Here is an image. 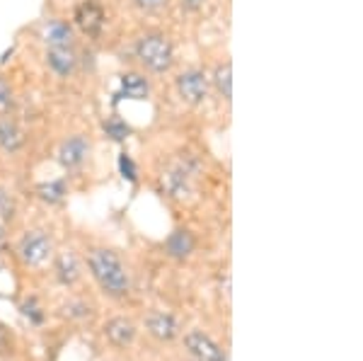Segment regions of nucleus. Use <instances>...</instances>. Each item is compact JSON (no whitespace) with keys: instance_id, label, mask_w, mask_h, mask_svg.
<instances>
[{"instance_id":"obj_1","label":"nucleus","mask_w":363,"mask_h":361,"mask_svg":"<svg viewBox=\"0 0 363 361\" xmlns=\"http://www.w3.org/2000/svg\"><path fill=\"white\" fill-rule=\"evenodd\" d=\"M90 272L95 277V282L99 284V289L104 294L121 299L131 291V277H128L124 262L119 260V255L112 252L107 248H95L90 250V257H87Z\"/></svg>"},{"instance_id":"obj_2","label":"nucleus","mask_w":363,"mask_h":361,"mask_svg":"<svg viewBox=\"0 0 363 361\" xmlns=\"http://www.w3.org/2000/svg\"><path fill=\"white\" fill-rule=\"evenodd\" d=\"M136 58L150 73H167L174 66V46L160 32H148L136 42Z\"/></svg>"},{"instance_id":"obj_3","label":"nucleus","mask_w":363,"mask_h":361,"mask_svg":"<svg viewBox=\"0 0 363 361\" xmlns=\"http://www.w3.org/2000/svg\"><path fill=\"white\" fill-rule=\"evenodd\" d=\"M194 177H196V162L194 160H179L169 170L162 172L160 182L167 196L172 199H186L194 191Z\"/></svg>"},{"instance_id":"obj_4","label":"nucleus","mask_w":363,"mask_h":361,"mask_svg":"<svg viewBox=\"0 0 363 361\" xmlns=\"http://www.w3.org/2000/svg\"><path fill=\"white\" fill-rule=\"evenodd\" d=\"M17 255L29 267H39L51 255V238L44 231H27L17 243Z\"/></svg>"},{"instance_id":"obj_5","label":"nucleus","mask_w":363,"mask_h":361,"mask_svg":"<svg viewBox=\"0 0 363 361\" xmlns=\"http://www.w3.org/2000/svg\"><path fill=\"white\" fill-rule=\"evenodd\" d=\"M174 85H177V92H179V97L184 102L201 104L208 97L211 80H208V75L201 71V68H189V71L177 75Z\"/></svg>"},{"instance_id":"obj_6","label":"nucleus","mask_w":363,"mask_h":361,"mask_svg":"<svg viewBox=\"0 0 363 361\" xmlns=\"http://www.w3.org/2000/svg\"><path fill=\"white\" fill-rule=\"evenodd\" d=\"M73 20H75V25H78V29L85 34V37L97 39L99 34H102L107 17H104L102 5L95 3V0H85V3H80L78 8H75Z\"/></svg>"},{"instance_id":"obj_7","label":"nucleus","mask_w":363,"mask_h":361,"mask_svg":"<svg viewBox=\"0 0 363 361\" xmlns=\"http://www.w3.org/2000/svg\"><path fill=\"white\" fill-rule=\"evenodd\" d=\"M184 347L196 361H225V352L220 349L218 342H213L208 335L191 330L184 335Z\"/></svg>"},{"instance_id":"obj_8","label":"nucleus","mask_w":363,"mask_h":361,"mask_svg":"<svg viewBox=\"0 0 363 361\" xmlns=\"http://www.w3.org/2000/svg\"><path fill=\"white\" fill-rule=\"evenodd\" d=\"M90 155V141L83 136V133H75V136H68L66 141L58 148V162H61L66 170H75L87 160Z\"/></svg>"},{"instance_id":"obj_9","label":"nucleus","mask_w":363,"mask_h":361,"mask_svg":"<svg viewBox=\"0 0 363 361\" xmlns=\"http://www.w3.org/2000/svg\"><path fill=\"white\" fill-rule=\"evenodd\" d=\"M46 66L58 78H68L78 68V54L73 46H63V49H46Z\"/></svg>"},{"instance_id":"obj_10","label":"nucleus","mask_w":363,"mask_h":361,"mask_svg":"<svg viewBox=\"0 0 363 361\" xmlns=\"http://www.w3.org/2000/svg\"><path fill=\"white\" fill-rule=\"evenodd\" d=\"M145 328H148V333L160 342H172L174 337L179 335L177 318L169 316V313H162V311L150 313V316L145 318Z\"/></svg>"},{"instance_id":"obj_11","label":"nucleus","mask_w":363,"mask_h":361,"mask_svg":"<svg viewBox=\"0 0 363 361\" xmlns=\"http://www.w3.org/2000/svg\"><path fill=\"white\" fill-rule=\"evenodd\" d=\"M150 95V83L145 75L140 73H124L121 75V87L116 92V102L119 100H148Z\"/></svg>"},{"instance_id":"obj_12","label":"nucleus","mask_w":363,"mask_h":361,"mask_svg":"<svg viewBox=\"0 0 363 361\" xmlns=\"http://www.w3.org/2000/svg\"><path fill=\"white\" fill-rule=\"evenodd\" d=\"M194 248H196V238H194V233L186 231V228L172 231L165 240V252L172 260H186L191 252H194Z\"/></svg>"},{"instance_id":"obj_13","label":"nucleus","mask_w":363,"mask_h":361,"mask_svg":"<svg viewBox=\"0 0 363 361\" xmlns=\"http://www.w3.org/2000/svg\"><path fill=\"white\" fill-rule=\"evenodd\" d=\"M136 325L131 323L128 318H112L107 325H104V335H107V340L112 342L114 347H128L133 345V340H136Z\"/></svg>"},{"instance_id":"obj_14","label":"nucleus","mask_w":363,"mask_h":361,"mask_svg":"<svg viewBox=\"0 0 363 361\" xmlns=\"http://www.w3.org/2000/svg\"><path fill=\"white\" fill-rule=\"evenodd\" d=\"M44 42L49 49H63V46H75L73 27L63 20H51L44 29Z\"/></svg>"},{"instance_id":"obj_15","label":"nucleus","mask_w":363,"mask_h":361,"mask_svg":"<svg viewBox=\"0 0 363 361\" xmlns=\"http://www.w3.org/2000/svg\"><path fill=\"white\" fill-rule=\"evenodd\" d=\"M22 145H25V133L17 126V121L10 116H0V148L5 153H17Z\"/></svg>"},{"instance_id":"obj_16","label":"nucleus","mask_w":363,"mask_h":361,"mask_svg":"<svg viewBox=\"0 0 363 361\" xmlns=\"http://www.w3.org/2000/svg\"><path fill=\"white\" fill-rule=\"evenodd\" d=\"M54 272H56V279L63 284V287H73V284L80 279L78 257H75L73 252H61L54 262Z\"/></svg>"},{"instance_id":"obj_17","label":"nucleus","mask_w":363,"mask_h":361,"mask_svg":"<svg viewBox=\"0 0 363 361\" xmlns=\"http://www.w3.org/2000/svg\"><path fill=\"white\" fill-rule=\"evenodd\" d=\"M213 87H216V92H218L220 97H223L225 102H230V97H233V66L230 63H220L218 68L213 71Z\"/></svg>"},{"instance_id":"obj_18","label":"nucleus","mask_w":363,"mask_h":361,"mask_svg":"<svg viewBox=\"0 0 363 361\" xmlns=\"http://www.w3.org/2000/svg\"><path fill=\"white\" fill-rule=\"evenodd\" d=\"M37 194H39V199L46 204H58V201H63V196L68 194V189H66V182H63V179H51V182L39 184Z\"/></svg>"},{"instance_id":"obj_19","label":"nucleus","mask_w":363,"mask_h":361,"mask_svg":"<svg viewBox=\"0 0 363 361\" xmlns=\"http://www.w3.org/2000/svg\"><path fill=\"white\" fill-rule=\"evenodd\" d=\"M102 129H104V133H107L112 141H126L128 136H131V126L126 124L121 116H107L104 119V124H102Z\"/></svg>"},{"instance_id":"obj_20","label":"nucleus","mask_w":363,"mask_h":361,"mask_svg":"<svg viewBox=\"0 0 363 361\" xmlns=\"http://www.w3.org/2000/svg\"><path fill=\"white\" fill-rule=\"evenodd\" d=\"M61 316L68 320H83L90 316V306L83 301H68L66 306H61Z\"/></svg>"},{"instance_id":"obj_21","label":"nucleus","mask_w":363,"mask_h":361,"mask_svg":"<svg viewBox=\"0 0 363 361\" xmlns=\"http://www.w3.org/2000/svg\"><path fill=\"white\" fill-rule=\"evenodd\" d=\"M119 172H121V177L128 179V182H136V179H138L136 162H133V158L128 153H121L119 155Z\"/></svg>"},{"instance_id":"obj_22","label":"nucleus","mask_w":363,"mask_h":361,"mask_svg":"<svg viewBox=\"0 0 363 361\" xmlns=\"http://www.w3.org/2000/svg\"><path fill=\"white\" fill-rule=\"evenodd\" d=\"M10 107H13V87L0 75V114L10 112Z\"/></svg>"},{"instance_id":"obj_23","label":"nucleus","mask_w":363,"mask_h":361,"mask_svg":"<svg viewBox=\"0 0 363 361\" xmlns=\"http://www.w3.org/2000/svg\"><path fill=\"white\" fill-rule=\"evenodd\" d=\"M0 218L13 221L15 218V201L5 189H0Z\"/></svg>"},{"instance_id":"obj_24","label":"nucleus","mask_w":363,"mask_h":361,"mask_svg":"<svg viewBox=\"0 0 363 361\" xmlns=\"http://www.w3.org/2000/svg\"><path fill=\"white\" fill-rule=\"evenodd\" d=\"M22 313H25V316L32 320V323H42L44 320V313H42V308L37 306V301L34 299H29L25 306H22Z\"/></svg>"},{"instance_id":"obj_25","label":"nucleus","mask_w":363,"mask_h":361,"mask_svg":"<svg viewBox=\"0 0 363 361\" xmlns=\"http://www.w3.org/2000/svg\"><path fill=\"white\" fill-rule=\"evenodd\" d=\"M167 3L169 0H136V5L143 10H160V8H165Z\"/></svg>"},{"instance_id":"obj_26","label":"nucleus","mask_w":363,"mask_h":361,"mask_svg":"<svg viewBox=\"0 0 363 361\" xmlns=\"http://www.w3.org/2000/svg\"><path fill=\"white\" fill-rule=\"evenodd\" d=\"M10 352V335L5 330V325H0V354Z\"/></svg>"},{"instance_id":"obj_27","label":"nucleus","mask_w":363,"mask_h":361,"mask_svg":"<svg viewBox=\"0 0 363 361\" xmlns=\"http://www.w3.org/2000/svg\"><path fill=\"white\" fill-rule=\"evenodd\" d=\"M201 5H203V0H182V8H184V10H191V13L201 8Z\"/></svg>"},{"instance_id":"obj_28","label":"nucleus","mask_w":363,"mask_h":361,"mask_svg":"<svg viewBox=\"0 0 363 361\" xmlns=\"http://www.w3.org/2000/svg\"><path fill=\"white\" fill-rule=\"evenodd\" d=\"M5 248V231H3V226H0V250Z\"/></svg>"}]
</instances>
